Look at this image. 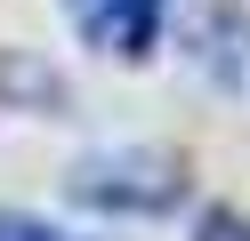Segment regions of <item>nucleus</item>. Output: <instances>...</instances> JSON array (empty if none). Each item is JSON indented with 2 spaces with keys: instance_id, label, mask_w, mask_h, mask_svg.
Segmentation results:
<instances>
[{
  "instance_id": "2",
  "label": "nucleus",
  "mask_w": 250,
  "mask_h": 241,
  "mask_svg": "<svg viewBox=\"0 0 250 241\" xmlns=\"http://www.w3.org/2000/svg\"><path fill=\"white\" fill-rule=\"evenodd\" d=\"M0 241H65V233H49V225H33V217H0Z\"/></svg>"
},
{
  "instance_id": "1",
  "label": "nucleus",
  "mask_w": 250,
  "mask_h": 241,
  "mask_svg": "<svg viewBox=\"0 0 250 241\" xmlns=\"http://www.w3.org/2000/svg\"><path fill=\"white\" fill-rule=\"evenodd\" d=\"M162 8H169V0H73L81 32L97 48H121V56H137V48L162 32Z\"/></svg>"
}]
</instances>
